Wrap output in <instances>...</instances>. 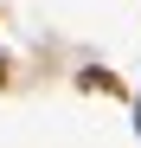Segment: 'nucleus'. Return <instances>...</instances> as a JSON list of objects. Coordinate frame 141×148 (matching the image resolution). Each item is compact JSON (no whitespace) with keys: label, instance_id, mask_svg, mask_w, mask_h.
Wrapping results in <instances>:
<instances>
[{"label":"nucleus","instance_id":"f257e3e1","mask_svg":"<svg viewBox=\"0 0 141 148\" xmlns=\"http://www.w3.org/2000/svg\"><path fill=\"white\" fill-rule=\"evenodd\" d=\"M70 84H77L83 97H115V103H128V84H122V77H115V71H109V64H83V71H77V77H70Z\"/></svg>","mask_w":141,"mask_h":148},{"label":"nucleus","instance_id":"f03ea898","mask_svg":"<svg viewBox=\"0 0 141 148\" xmlns=\"http://www.w3.org/2000/svg\"><path fill=\"white\" fill-rule=\"evenodd\" d=\"M128 103H135V135H141V90H128Z\"/></svg>","mask_w":141,"mask_h":148},{"label":"nucleus","instance_id":"7ed1b4c3","mask_svg":"<svg viewBox=\"0 0 141 148\" xmlns=\"http://www.w3.org/2000/svg\"><path fill=\"white\" fill-rule=\"evenodd\" d=\"M7 84H13V64H7V58H0V90H7Z\"/></svg>","mask_w":141,"mask_h":148}]
</instances>
